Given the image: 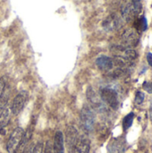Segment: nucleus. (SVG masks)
<instances>
[{
    "label": "nucleus",
    "instance_id": "nucleus-7",
    "mask_svg": "<svg viewBox=\"0 0 152 153\" xmlns=\"http://www.w3.org/2000/svg\"><path fill=\"white\" fill-rule=\"evenodd\" d=\"M90 149V141L85 136H79L73 150V153H89Z\"/></svg>",
    "mask_w": 152,
    "mask_h": 153
},
{
    "label": "nucleus",
    "instance_id": "nucleus-9",
    "mask_svg": "<svg viewBox=\"0 0 152 153\" xmlns=\"http://www.w3.org/2000/svg\"><path fill=\"white\" fill-rule=\"evenodd\" d=\"M53 153H65L64 134L61 131H57L55 134L54 144H53Z\"/></svg>",
    "mask_w": 152,
    "mask_h": 153
},
{
    "label": "nucleus",
    "instance_id": "nucleus-20",
    "mask_svg": "<svg viewBox=\"0 0 152 153\" xmlns=\"http://www.w3.org/2000/svg\"><path fill=\"white\" fill-rule=\"evenodd\" d=\"M4 89H5V82L3 79H0V98L3 95Z\"/></svg>",
    "mask_w": 152,
    "mask_h": 153
},
{
    "label": "nucleus",
    "instance_id": "nucleus-4",
    "mask_svg": "<svg viewBox=\"0 0 152 153\" xmlns=\"http://www.w3.org/2000/svg\"><path fill=\"white\" fill-rule=\"evenodd\" d=\"M80 118H81L82 126L84 128V130L90 132L93 129L94 122H95V117L92 110L88 107H84L81 111Z\"/></svg>",
    "mask_w": 152,
    "mask_h": 153
},
{
    "label": "nucleus",
    "instance_id": "nucleus-2",
    "mask_svg": "<svg viewBox=\"0 0 152 153\" xmlns=\"http://www.w3.org/2000/svg\"><path fill=\"white\" fill-rule=\"evenodd\" d=\"M100 97L104 102H106L112 108L116 109L118 108V96L115 90L111 88H103L100 91Z\"/></svg>",
    "mask_w": 152,
    "mask_h": 153
},
{
    "label": "nucleus",
    "instance_id": "nucleus-1",
    "mask_svg": "<svg viewBox=\"0 0 152 153\" xmlns=\"http://www.w3.org/2000/svg\"><path fill=\"white\" fill-rule=\"evenodd\" d=\"M142 0H127L122 6V15L126 22L134 20L142 11Z\"/></svg>",
    "mask_w": 152,
    "mask_h": 153
},
{
    "label": "nucleus",
    "instance_id": "nucleus-17",
    "mask_svg": "<svg viewBox=\"0 0 152 153\" xmlns=\"http://www.w3.org/2000/svg\"><path fill=\"white\" fill-rule=\"evenodd\" d=\"M43 152V144L41 143H37V145L33 148L32 153H42Z\"/></svg>",
    "mask_w": 152,
    "mask_h": 153
},
{
    "label": "nucleus",
    "instance_id": "nucleus-13",
    "mask_svg": "<svg viewBox=\"0 0 152 153\" xmlns=\"http://www.w3.org/2000/svg\"><path fill=\"white\" fill-rule=\"evenodd\" d=\"M134 28L140 31H145L148 29V22L145 16H141L134 21Z\"/></svg>",
    "mask_w": 152,
    "mask_h": 153
},
{
    "label": "nucleus",
    "instance_id": "nucleus-15",
    "mask_svg": "<svg viewBox=\"0 0 152 153\" xmlns=\"http://www.w3.org/2000/svg\"><path fill=\"white\" fill-rule=\"evenodd\" d=\"M134 113H129L123 120V128L125 131H126L128 128H130L133 125V119H134Z\"/></svg>",
    "mask_w": 152,
    "mask_h": 153
},
{
    "label": "nucleus",
    "instance_id": "nucleus-8",
    "mask_svg": "<svg viewBox=\"0 0 152 153\" xmlns=\"http://www.w3.org/2000/svg\"><path fill=\"white\" fill-rule=\"evenodd\" d=\"M123 41H124L125 45L127 47L137 46V44L139 42V36L135 30H127L123 35Z\"/></svg>",
    "mask_w": 152,
    "mask_h": 153
},
{
    "label": "nucleus",
    "instance_id": "nucleus-5",
    "mask_svg": "<svg viewBox=\"0 0 152 153\" xmlns=\"http://www.w3.org/2000/svg\"><path fill=\"white\" fill-rule=\"evenodd\" d=\"M28 97H29L28 92L25 91H22L17 94V96L13 99L12 108H11L12 113L13 115H18L22 110V108H24V106L27 103Z\"/></svg>",
    "mask_w": 152,
    "mask_h": 153
},
{
    "label": "nucleus",
    "instance_id": "nucleus-12",
    "mask_svg": "<svg viewBox=\"0 0 152 153\" xmlns=\"http://www.w3.org/2000/svg\"><path fill=\"white\" fill-rule=\"evenodd\" d=\"M125 143L120 139H115L108 147L109 153H123L125 150Z\"/></svg>",
    "mask_w": 152,
    "mask_h": 153
},
{
    "label": "nucleus",
    "instance_id": "nucleus-21",
    "mask_svg": "<svg viewBox=\"0 0 152 153\" xmlns=\"http://www.w3.org/2000/svg\"><path fill=\"white\" fill-rule=\"evenodd\" d=\"M147 61L149 65L152 67V53H148L147 54Z\"/></svg>",
    "mask_w": 152,
    "mask_h": 153
},
{
    "label": "nucleus",
    "instance_id": "nucleus-14",
    "mask_svg": "<svg viewBox=\"0 0 152 153\" xmlns=\"http://www.w3.org/2000/svg\"><path fill=\"white\" fill-rule=\"evenodd\" d=\"M10 120V114L8 109H4L0 115V134L4 130V127L8 125Z\"/></svg>",
    "mask_w": 152,
    "mask_h": 153
},
{
    "label": "nucleus",
    "instance_id": "nucleus-6",
    "mask_svg": "<svg viewBox=\"0 0 152 153\" xmlns=\"http://www.w3.org/2000/svg\"><path fill=\"white\" fill-rule=\"evenodd\" d=\"M78 137H79V134H78V131L76 130V128L74 126H69L66 130V134H65V143H66V145L68 147V149L73 152V148H74V145L78 140Z\"/></svg>",
    "mask_w": 152,
    "mask_h": 153
},
{
    "label": "nucleus",
    "instance_id": "nucleus-19",
    "mask_svg": "<svg viewBox=\"0 0 152 153\" xmlns=\"http://www.w3.org/2000/svg\"><path fill=\"white\" fill-rule=\"evenodd\" d=\"M143 88L146 91H148L149 93H152V82H144L143 83Z\"/></svg>",
    "mask_w": 152,
    "mask_h": 153
},
{
    "label": "nucleus",
    "instance_id": "nucleus-3",
    "mask_svg": "<svg viewBox=\"0 0 152 153\" xmlns=\"http://www.w3.org/2000/svg\"><path fill=\"white\" fill-rule=\"evenodd\" d=\"M23 135H24V131L22 128L17 127L13 130L6 145V150L8 153H13L16 151V149L18 148V146L22 142Z\"/></svg>",
    "mask_w": 152,
    "mask_h": 153
},
{
    "label": "nucleus",
    "instance_id": "nucleus-18",
    "mask_svg": "<svg viewBox=\"0 0 152 153\" xmlns=\"http://www.w3.org/2000/svg\"><path fill=\"white\" fill-rule=\"evenodd\" d=\"M42 153H53V149H52V145L50 143L49 141H47L46 143V145H45V148H44V151Z\"/></svg>",
    "mask_w": 152,
    "mask_h": 153
},
{
    "label": "nucleus",
    "instance_id": "nucleus-10",
    "mask_svg": "<svg viewBox=\"0 0 152 153\" xmlns=\"http://www.w3.org/2000/svg\"><path fill=\"white\" fill-rule=\"evenodd\" d=\"M96 64L99 66V68L102 71H110L114 66L113 60L107 56H101L99 58H97Z\"/></svg>",
    "mask_w": 152,
    "mask_h": 153
},
{
    "label": "nucleus",
    "instance_id": "nucleus-11",
    "mask_svg": "<svg viewBox=\"0 0 152 153\" xmlns=\"http://www.w3.org/2000/svg\"><path fill=\"white\" fill-rule=\"evenodd\" d=\"M120 25V20L119 18L115 15H109L104 22H103V27L108 30H114L117 29Z\"/></svg>",
    "mask_w": 152,
    "mask_h": 153
},
{
    "label": "nucleus",
    "instance_id": "nucleus-16",
    "mask_svg": "<svg viewBox=\"0 0 152 153\" xmlns=\"http://www.w3.org/2000/svg\"><path fill=\"white\" fill-rule=\"evenodd\" d=\"M144 98H145V95L142 91H137L136 92V95H135V103L138 104V105H141L143 100H144Z\"/></svg>",
    "mask_w": 152,
    "mask_h": 153
}]
</instances>
